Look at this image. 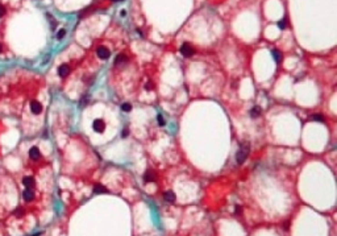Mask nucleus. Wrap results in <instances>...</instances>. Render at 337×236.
<instances>
[{
    "mask_svg": "<svg viewBox=\"0 0 337 236\" xmlns=\"http://www.w3.org/2000/svg\"><path fill=\"white\" fill-rule=\"evenodd\" d=\"M65 34H66V31H65V29H61V31L57 33V38H58V40H62V38L65 37Z\"/></svg>",
    "mask_w": 337,
    "mask_h": 236,
    "instance_id": "nucleus-19",
    "label": "nucleus"
},
{
    "mask_svg": "<svg viewBox=\"0 0 337 236\" xmlns=\"http://www.w3.org/2000/svg\"><path fill=\"white\" fill-rule=\"evenodd\" d=\"M112 1H123V0H112Z\"/></svg>",
    "mask_w": 337,
    "mask_h": 236,
    "instance_id": "nucleus-26",
    "label": "nucleus"
},
{
    "mask_svg": "<svg viewBox=\"0 0 337 236\" xmlns=\"http://www.w3.org/2000/svg\"><path fill=\"white\" fill-rule=\"evenodd\" d=\"M180 53H182V56H184L186 58H189V57H192V56H194L195 50H194V48L191 46V44L184 42L182 46H180Z\"/></svg>",
    "mask_w": 337,
    "mask_h": 236,
    "instance_id": "nucleus-2",
    "label": "nucleus"
},
{
    "mask_svg": "<svg viewBox=\"0 0 337 236\" xmlns=\"http://www.w3.org/2000/svg\"><path fill=\"white\" fill-rule=\"evenodd\" d=\"M40 149L37 148V146H32L30 151H29V157H30L32 160H38L40 158Z\"/></svg>",
    "mask_w": 337,
    "mask_h": 236,
    "instance_id": "nucleus-9",
    "label": "nucleus"
},
{
    "mask_svg": "<svg viewBox=\"0 0 337 236\" xmlns=\"http://www.w3.org/2000/svg\"><path fill=\"white\" fill-rule=\"evenodd\" d=\"M249 152H250V145L248 142L240 144V148H238L237 153H236V161H237L238 165H242L244 162L246 161V158L249 156Z\"/></svg>",
    "mask_w": 337,
    "mask_h": 236,
    "instance_id": "nucleus-1",
    "label": "nucleus"
},
{
    "mask_svg": "<svg viewBox=\"0 0 337 236\" xmlns=\"http://www.w3.org/2000/svg\"><path fill=\"white\" fill-rule=\"evenodd\" d=\"M312 121H319V123H324V117L321 115H312L311 116Z\"/></svg>",
    "mask_w": 337,
    "mask_h": 236,
    "instance_id": "nucleus-17",
    "label": "nucleus"
},
{
    "mask_svg": "<svg viewBox=\"0 0 337 236\" xmlns=\"http://www.w3.org/2000/svg\"><path fill=\"white\" fill-rule=\"evenodd\" d=\"M144 181H145L146 183L155 182V173L153 170H146V173L144 174Z\"/></svg>",
    "mask_w": 337,
    "mask_h": 236,
    "instance_id": "nucleus-7",
    "label": "nucleus"
},
{
    "mask_svg": "<svg viewBox=\"0 0 337 236\" xmlns=\"http://www.w3.org/2000/svg\"><path fill=\"white\" fill-rule=\"evenodd\" d=\"M261 112H262V110H261L260 106H254V107L250 110V116L253 117V119H256V117H258L261 115Z\"/></svg>",
    "mask_w": 337,
    "mask_h": 236,
    "instance_id": "nucleus-12",
    "label": "nucleus"
},
{
    "mask_svg": "<svg viewBox=\"0 0 337 236\" xmlns=\"http://www.w3.org/2000/svg\"><path fill=\"white\" fill-rule=\"evenodd\" d=\"M157 121H158V124H160V125H165V120H163L162 115H158V116H157Z\"/></svg>",
    "mask_w": 337,
    "mask_h": 236,
    "instance_id": "nucleus-21",
    "label": "nucleus"
},
{
    "mask_svg": "<svg viewBox=\"0 0 337 236\" xmlns=\"http://www.w3.org/2000/svg\"><path fill=\"white\" fill-rule=\"evenodd\" d=\"M240 212H241V207H238V206H237V207H236V214L240 215Z\"/></svg>",
    "mask_w": 337,
    "mask_h": 236,
    "instance_id": "nucleus-24",
    "label": "nucleus"
},
{
    "mask_svg": "<svg viewBox=\"0 0 337 236\" xmlns=\"http://www.w3.org/2000/svg\"><path fill=\"white\" fill-rule=\"evenodd\" d=\"M163 199H165L166 202H168V203H174L175 199H177V196H175L174 191L168 190V191H166V193L163 194Z\"/></svg>",
    "mask_w": 337,
    "mask_h": 236,
    "instance_id": "nucleus-8",
    "label": "nucleus"
},
{
    "mask_svg": "<svg viewBox=\"0 0 337 236\" xmlns=\"http://www.w3.org/2000/svg\"><path fill=\"white\" fill-rule=\"evenodd\" d=\"M278 26H279L280 29H285V28H287V21L283 19V20H280L279 23H278Z\"/></svg>",
    "mask_w": 337,
    "mask_h": 236,
    "instance_id": "nucleus-20",
    "label": "nucleus"
},
{
    "mask_svg": "<svg viewBox=\"0 0 337 236\" xmlns=\"http://www.w3.org/2000/svg\"><path fill=\"white\" fill-rule=\"evenodd\" d=\"M70 74V66L67 65V63H63V65H61L59 67H58V75L59 77H67V75Z\"/></svg>",
    "mask_w": 337,
    "mask_h": 236,
    "instance_id": "nucleus-6",
    "label": "nucleus"
},
{
    "mask_svg": "<svg viewBox=\"0 0 337 236\" xmlns=\"http://www.w3.org/2000/svg\"><path fill=\"white\" fill-rule=\"evenodd\" d=\"M126 61H128V57H126L125 54H119L116 57V60H115V65L119 66V65H121V63H125Z\"/></svg>",
    "mask_w": 337,
    "mask_h": 236,
    "instance_id": "nucleus-13",
    "label": "nucleus"
},
{
    "mask_svg": "<svg viewBox=\"0 0 337 236\" xmlns=\"http://www.w3.org/2000/svg\"><path fill=\"white\" fill-rule=\"evenodd\" d=\"M92 128H94L95 132L102 133V132H104V129H106V123H104L102 119H96V120H94V123H92Z\"/></svg>",
    "mask_w": 337,
    "mask_h": 236,
    "instance_id": "nucleus-3",
    "label": "nucleus"
},
{
    "mask_svg": "<svg viewBox=\"0 0 337 236\" xmlns=\"http://www.w3.org/2000/svg\"><path fill=\"white\" fill-rule=\"evenodd\" d=\"M271 54H273V58H274L275 62L279 63L280 61H282V53H280L279 50H277V49H274V50H271Z\"/></svg>",
    "mask_w": 337,
    "mask_h": 236,
    "instance_id": "nucleus-14",
    "label": "nucleus"
},
{
    "mask_svg": "<svg viewBox=\"0 0 337 236\" xmlns=\"http://www.w3.org/2000/svg\"><path fill=\"white\" fill-rule=\"evenodd\" d=\"M4 15H6V8H4V7L0 4V19H1Z\"/></svg>",
    "mask_w": 337,
    "mask_h": 236,
    "instance_id": "nucleus-22",
    "label": "nucleus"
},
{
    "mask_svg": "<svg viewBox=\"0 0 337 236\" xmlns=\"http://www.w3.org/2000/svg\"><path fill=\"white\" fill-rule=\"evenodd\" d=\"M0 53H1V45H0Z\"/></svg>",
    "mask_w": 337,
    "mask_h": 236,
    "instance_id": "nucleus-27",
    "label": "nucleus"
},
{
    "mask_svg": "<svg viewBox=\"0 0 337 236\" xmlns=\"http://www.w3.org/2000/svg\"><path fill=\"white\" fill-rule=\"evenodd\" d=\"M121 110H123L124 112H131L132 111V104H131V103H124V104L121 106Z\"/></svg>",
    "mask_w": 337,
    "mask_h": 236,
    "instance_id": "nucleus-18",
    "label": "nucleus"
},
{
    "mask_svg": "<svg viewBox=\"0 0 337 236\" xmlns=\"http://www.w3.org/2000/svg\"><path fill=\"white\" fill-rule=\"evenodd\" d=\"M23 198L26 202H30V201H33V198H35V193L32 191V189H26L23 193Z\"/></svg>",
    "mask_w": 337,
    "mask_h": 236,
    "instance_id": "nucleus-10",
    "label": "nucleus"
},
{
    "mask_svg": "<svg viewBox=\"0 0 337 236\" xmlns=\"http://www.w3.org/2000/svg\"><path fill=\"white\" fill-rule=\"evenodd\" d=\"M30 111L35 115L41 114V112H42V106H41V103L37 102V100H33V102L30 103Z\"/></svg>",
    "mask_w": 337,
    "mask_h": 236,
    "instance_id": "nucleus-5",
    "label": "nucleus"
},
{
    "mask_svg": "<svg viewBox=\"0 0 337 236\" xmlns=\"http://www.w3.org/2000/svg\"><path fill=\"white\" fill-rule=\"evenodd\" d=\"M23 183L26 186V189H33L35 187V178L33 177H24Z\"/></svg>",
    "mask_w": 337,
    "mask_h": 236,
    "instance_id": "nucleus-11",
    "label": "nucleus"
},
{
    "mask_svg": "<svg viewBox=\"0 0 337 236\" xmlns=\"http://www.w3.org/2000/svg\"><path fill=\"white\" fill-rule=\"evenodd\" d=\"M125 15H126V12L123 9V11H121V16H125Z\"/></svg>",
    "mask_w": 337,
    "mask_h": 236,
    "instance_id": "nucleus-25",
    "label": "nucleus"
},
{
    "mask_svg": "<svg viewBox=\"0 0 337 236\" xmlns=\"http://www.w3.org/2000/svg\"><path fill=\"white\" fill-rule=\"evenodd\" d=\"M96 54H97V57H99L100 60H108L109 56H111L109 50L107 48H104V46H100V48H97Z\"/></svg>",
    "mask_w": 337,
    "mask_h": 236,
    "instance_id": "nucleus-4",
    "label": "nucleus"
},
{
    "mask_svg": "<svg viewBox=\"0 0 337 236\" xmlns=\"http://www.w3.org/2000/svg\"><path fill=\"white\" fill-rule=\"evenodd\" d=\"M94 193L95 194H106V193H108V190H107L104 186H102V185H95Z\"/></svg>",
    "mask_w": 337,
    "mask_h": 236,
    "instance_id": "nucleus-15",
    "label": "nucleus"
},
{
    "mask_svg": "<svg viewBox=\"0 0 337 236\" xmlns=\"http://www.w3.org/2000/svg\"><path fill=\"white\" fill-rule=\"evenodd\" d=\"M46 16H48V19L50 20V28L55 29V26H57V21H55V19H54V17H52V15H50V13H48Z\"/></svg>",
    "mask_w": 337,
    "mask_h": 236,
    "instance_id": "nucleus-16",
    "label": "nucleus"
},
{
    "mask_svg": "<svg viewBox=\"0 0 337 236\" xmlns=\"http://www.w3.org/2000/svg\"><path fill=\"white\" fill-rule=\"evenodd\" d=\"M129 135V129L128 128H124L123 129V133H121V137H126Z\"/></svg>",
    "mask_w": 337,
    "mask_h": 236,
    "instance_id": "nucleus-23",
    "label": "nucleus"
}]
</instances>
